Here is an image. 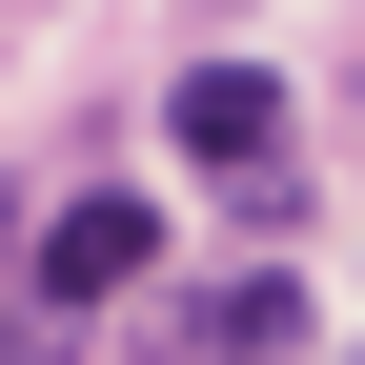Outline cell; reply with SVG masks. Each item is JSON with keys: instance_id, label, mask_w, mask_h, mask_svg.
<instances>
[{"instance_id": "obj_1", "label": "cell", "mask_w": 365, "mask_h": 365, "mask_svg": "<svg viewBox=\"0 0 365 365\" xmlns=\"http://www.w3.org/2000/svg\"><path fill=\"white\" fill-rule=\"evenodd\" d=\"M163 143L203 163V182H244V223H284V81H264V61H182Z\"/></svg>"}, {"instance_id": "obj_2", "label": "cell", "mask_w": 365, "mask_h": 365, "mask_svg": "<svg viewBox=\"0 0 365 365\" xmlns=\"http://www.w3.org/2000/svg\"><path fill=\"white\" fill-rule=\"evenodd\" d=\"M143 264H163V223L122 203V182H102V203H61V223H41V304H122Z\"/></svg>"}, {"instance_id": "obj_3", "label": "cell", "mask_w": 365, "mask_h": 365, "mask_svg": "<svg viewBox=\"0 0 365 365\" xmlns=\"http://www.w3.org/2000/svg\"><path fill=\"white\" fill-rule=\"evenodd\" d=\"M182 345H203V365H284V345H304V284H284V244H264V264H223V284L182 304Z\"/></svg>"}, {"instance_id": "obj_4", "label": "cell", "mask_w": 365, "mask_h": 365, "mask_svg": "<svg viewBox=\"0 0 365 365\" xmlns=\"http://www.w3.org/2000/svg\"><path fill=\"white\" fill-rule=\"evenodd\" d=\"M0 244H21V223H0Z\"/></svg>"}, {"instance_id": "obj_5", "label": "cell", "mask_w": 365, "mask_h": 365, "mask_svg": "<svg viewBox=\"0 0 365 365\" xmlns=\"http://www.w3.org/2000/svg\"><path fill=\"white\" fill-rule=\"evenodd\" d=\"M345 365H365V345H345Z\"/></svg>"}]
</instances>
